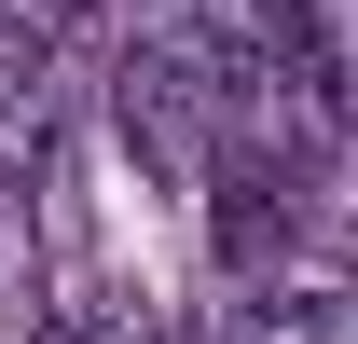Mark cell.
Returning a JSON list of instances; mask_svg holds the SVG:
<instances>
[{"mask_svg":"<svg viewBox=\"0 0 358 344\" xmlns=\"http://www.w3.org/2000/svg\"><path fill=\"white\" fill-rule=\"evenodd\" d=\"M42 344H152V317H96V303H69Z\"/></svg>","mask_w":358,"mask_h":344,"instance_id":"3","label":"cell"},{"mask_svg":"<svg viewBox=\"0 0 358 344\" xmlns=\"http://www.w3.org/2000/svg\"><path fill=\"white\" fill-rule=\"evenodd\" d=\"M234 344H345V289H317V275H289V289H248Z\"/></svg>","mask_w":358,"mask_h":344,"instance_id":"2","label":"cell"},{"mask_svg":"<svg viewBox=\"0 0 358 344\" xmlns=\"http://www.w3.org/2000/svg\"><path fill=\"white\" fill-rule=\"evenodd\" d=\"M289 193H303V166H289L275 138H234L221 179H207V248H221L234 275H262V261L303 234V207H289Z\"/></svg>","mask_w":358,"mask_h":344,"instance_id":"1","label":"cell"}]
</instances>
